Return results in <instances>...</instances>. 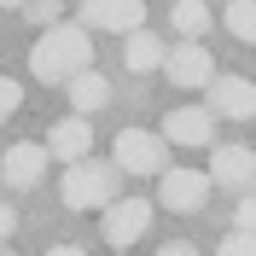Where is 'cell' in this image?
Wrapping results in <instances>:
<instances>
[{
    "mask_svg": "<svg viewBox=\"0 0 256 256\" xmlns=\"http://www.w3.org/2000/svg\"><path fill=\"white\" fill-rule=\"evenodd\" d=\"M30 70L41 82H52V88L76 82L82 70H94V41H88V30H82V24H52V30H41V41L30 47Z\"/></svg>",
    "mask_w": 256,
    "mask_h": 256,
    "instance_id": "obj_1",
    "label": "cell"
},
{
    "mask_svg": "<svg viewBox=\"0 0 256 256\" xmlns=\"http://www.w3.org/2000/svg\"><path fill=\"white\" fill-rule=\"evenodd\" d=\"M58 198H64V210H105V204L122 198V169L105 163V158H82V163L64 169Z\"/></svg>",
    "mask_w": 256,
    "mask_h": 256,
    "instance_id": "obj_2",
    "label": "cell"
},
{
    "mask_svg": "<svg viewBox=\"0 0 256 256\" xmlns=\"http://www.w3.org/2000/svg\"><path fill=\"white\" fill-rule=\"evenodd\" d=\"M111 163L122 175H163L169 169V140L152 134V128H122L111 146Z\"/></svg>",
    "mask_w": 256,
    "mask_h": 256,
    "instance_id": "obj_3",
    "label": "cell"
},
{
    "mask_svg": "<svg viewBox=\"0 0 256 256\" xmlns=\"http://www.w3.org/2000/svg\"><path fill=\"white\" fill-rule=\"evenodd\" d=\"M146 227H152V198H116V204L99 210V233H105V244H116V250H128V244L146 239Z\"/></svg>",
    "mask_w": 256,
    "mask_h": 256,
    "instance_id": "obj_4",
    "label": "cell"
},
{
    "mask_svg": "<svg viewBox=\"0 0 256 256\" xmlns=\"http://www.w3.org/2000/svg\"><path fill=\"white\" fill-rule=\"evenodd\" d=\"M82 30H111V35H134L146 30V0H82Z\"/></svg>",
    "mask_w": 256,
    "mask_h": 256,
    "instance_id": "obj_5",
    "label": "cell"
},
{
    "mask_svg": "<svg viewBox=\"0 0 256 256\" xmlns=\"http://www.w3.org/2000/svg\"><path fill=\"white\" fill-rule=\"evenodd\" d=\"M210 186L250 192V186H256V152H250V146H239V140L210 146Z\"/></svg>",
    "mask_w": 256,
    "mask_h": 256,
    "instance_id": "obj_6",
    "label": "cell"
},
{
    "mask_svg": "<svg viewBox=\"0 0 256 256\" xmlns=\"http://www.w3.org/2000/svg\"><path fill=\"white\" fill-rule=\"evenodd\" d=\"M204 198H210V175L204 169H163L158 175V204L175 210V216L204 210Z\"/></svg>",
    "mask_w": 256,
    "mask_h": 256,
    "instance_id": "obj_7",
    "label": "cell"
},
{
    "mask_svg": "<svg viewBox=\"0 0 256 256\" xmlns=\"http://www.w3.org/2000/svg\"><path fill=\"white\" fill-rule=\"evenodd\" d=\"M163 76L175 82V88H210L216 82V58H210L204 41H180V47L163 52Z\"/></svg>",
    "mask_w": 256,
    "mask_h": 256,
    "instance_id": "obj_8",
    "label": "cell"
},
{
    "mask_svg": "<svg viewBox=\"0 0 256 256\" xmlns=\"http://www.w3.org/2000/svg\"><path fill=\"white\" fill-rule=\"evenodd\" d=\"M204 111L210 116H233V122H250L256 116V82L244 76H216L204 88Z\"/></svg>",
    "mask_w": 256,
    "mask_h": 256,
    "instance_id": "obj_9",
    "label": "cell"
},
{
    "mask_svg": "<svg viewBox=\"0 0 256 256\" xmlns=\"http://www.w3.org/2000/svg\"><path fill=\"white\" fill-rule=\"evenodd\" d=\"M47 163H52L47 146H35V140L6 146V158H0V180H6V192H30V186H41Z\"/></svg>",
    "mask_w": 256,
    "mask_h": 256,
    "instance_id": "obj_10",
    "label": "cell"
},
{
    "mask_svg": "<svg viewBox=\"0 0 256 256\" xmlns=\"http://www.w3.org/2000/svg\"><path fill=\"white\" fill-rule=\"evenodd\" d=\"M163 140L186 146V152H204V146H216V116L204 105H175V111L163 116Z\"/></svg>",
    "mask_w": 256,
    "mask_h": 256,
    "instance_id": "obj_11",
    "label": "cell"
},
{
    "mask_svg": "<svg viewBox=\"0 0 256 256\" xmlns=\"http://www.w3.org/2000/svg\"><path fill=\"white\" fill-rule=\"evenodd\" d=\"M41 146H47V158H58L64 169H70V163H82L88 152H94V122L70 111V116H58V122L47 128V140H41Z\"/></svg>",
    "mask_w": 256,
    "mask_h": 256,
    "instance_id": "obj_12",
    "label": "cell"
},
{
    "mask_svg": "<svg viewBox=\"0 0 256 256\" xmlns=\"http://www.w3.org/2000/svg\"><path fill=\"white\" fill-rule=\"evenodd\" d=\"M163 41L152 30H134V35H122V64L134 70V76H152V70H163Z\"/></svg>",
    "mask_w": 256,
    "mask_h": 256,
    "instance_id": "obj_13",
    "label": "cell"
},
{
    "mask_svg": "<svg viewBox=\"0 0 256 256\" xmlns=\"http://www.w3.org/2000/svg\"><path fill=\"white\" fill-rule=\"evenodd\" d=\"M64 99L76 105V116H94L99 105H111V82L99 76V70H82L76 82H64Z\"/></svg>",
    "mask_w": 256,
    "mask_h": 256,
    "instance_id": "obj_14",
    "label": "cell"
},
{
    "mask_svg": "<svg viewBox=\"0 0 256 256\" xmlns=\"http://www.w3.org/2000/svg\"><path fill=\"white\" fill-rule=\"evenodd\" d=\"M169 24L180 30V41H204L210 35V6L204 0H175L169 6Z\"/></svg>",
    "mask_w": 256,
    "mask_h": 256,
    "instance_id": "obj_15",
    "label": "cell"
},
{
    "mask_svg": "<svg viewBox=\"0 0 256 256\" xmlns=\"http://www.w3.org/2000/svg\"><path fill=\"white\" fill-rule=\"evenodd\" d=\"M222 24H227L233 41H250V47H256V0H227Z\"/></svg>",
    "mask_w": 256,
    "mask_h": 256,
    "instance_id": "obj_16",
    "label": "cell"
},
{
    "mask_svg": "<svg viewBox=\"0 0 256 256\" xmlns=\"http://www.w3.org/2000/svg\"><path fill=\"white\" fill-rule=\"evenodd\" d=\"M24 18H30V24H41V30H52V24H64V0H30V6H24Z\"/></svg>",
    "mask_w": 256,
    "mask_h": 256,
    "instance_id": "obj_17",
    "label": "cell"
},
{
    "mask_svg": "<svg viewBox=\"0 0 256 256\" xmlns=\"http://www.w3.org/2000/svg\"><path fill=\"white\" fill-rule=\"evenodd\" d=\"M18 105H24V88H18L12 76H0V122H12Z\"/></svg>",
    "mask_w": 256,
    "mask_h": 256,
    "instance_id": "obj_18",
    "label": "cell"
},
{
    "mask_svg": "<svg viewBox=\"0 0 256 256\" xmlns=\"http://www.w3.org/2000/svg\"><path fill=\"white\" fill-rule=\"evenodd\" d=\"M216 256H256V239L250 233H227V239L216 244Z\"/></svg>",
    "mask_w": 256,
    "mask_h": 256,
    "instance_id": "obj_19",
    "label": "cell"
},
{
    "mask_svg": "<svg viewBox=\"0 0 256 256\" xmlns=\"http://www.w3.org/2000/svg\"><path fill=\"white\" fill-rule=\"evenodd\" d=\"M233 233H250V239H256V198H239V210H233Z\"/></svg>",
    "mask_w": 256,
    "mask_h": 256,
    "instance_id": "obj_20",
    "label": "cell"
},
{
    "mask_svg": "<svg viewBox=\"0 0 256 256\" xmlns=\"http://www.w3.org/2000/svg\"><path fill=\"white\" fill-rule=\"evenodd\" d=\"M12 233H18V210H12V204H0V244L12 239Z\"/></svg>",
    "mask_w": 256,
    "mask_h": 256,
    "instance_id": "obj_21",
    "label": "cell"
},
{
    "mask_svg": "<svg viewBox=\"0 0 256 256\" xmlns=\"http://www.w3.org/2000/svg\"><path fill=\"white\" fill-rule=\"evenodd\" d=\"M158 256H198L186 239H169V244H158Z\"/></svg>",
    "mask_w": 256,
    "mask_h": 256,
    "instance_id": "obj_22",
    "label": "cell"
},
{
    "mask_svg": "<svg viewBox=\"0 0 256 256\" xmlns=\"http://www.w3.org/2000/svg\"><path fill=\"white\" fill-rule=\"evenodd\" d=\"M47 256H88V250H82V244H52Z\"/></svg>",
    "mask_w": 256,
    "mask_h": 256,
    "instance_id": "obj_23",
    "label": "cell"
},
{
    "mask_svg": "<svg viewBox=\"0 0 256 256\" xmlns=\"http://www.w3.org/2000/svg\"><path fill=\"white\" fill-rule=\"evenodd\" d=\"M0 6H6V12H24V6H30V0H0Z\"/></svg>",
    "mask_w": 256,
    "mask_h": 256,
    "instance_id": "obj_24",
    "label": "cell"
},
{
    "mask_svg": "<svg viewBox=\"0 0 256 256\" xmlns=\"http://www.w3.org/2000/svg\"><path fill=\"white\" fill-rule=\"evenodd\" d=\"M0 256H12V250H6V244H0Z\"/></svg>",
    "mask_w": 256,
    "mask_h": 256,
    "instance_id": "obj_25",
    "label": "cell"
},
{
    "mask_svg": "<svg viewBox=\"0 0 256 256\" xmlns=\"http://www.w3.org/2000/svg\"><path fill=\"white\" fill-rule=\"evenodd\" d=\"M116 256H128V250H116Z\"/></svg>",
    "mask_w": 256,
    "mask_h": 256,
    "instance_id": "obj_26",
    "label": "cell"
}]
</instances>
